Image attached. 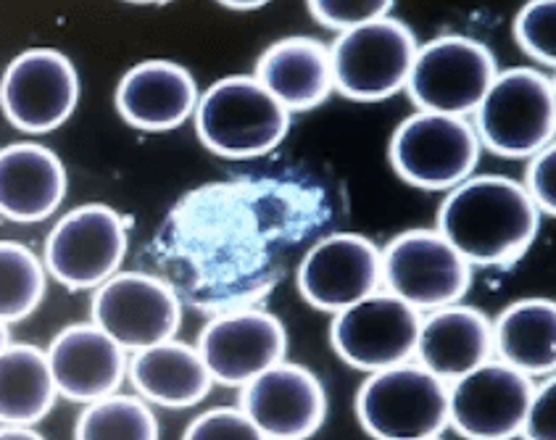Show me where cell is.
I'll return each mask as SVG.
<instances>
[{
  "label": "cell",
  "instance_id": "cell-1",
  "mask_svg": "<svg viewBox=\"0 0 556 440\" xmlns=\"http://www.w3.org/2000/svg\"><path fill=\"white\" fill-rule=\"evenodd\" d=\"M435 222V232L469 266H509L528 253L539 235L541 212L522 183L480 175L448 190Z\"/></svg>",
  "mask_w": 556,
  "mask_h": 440
},
{
  "label": "cell",
  "instance_id": "cell-2",
  "mask_svg": "<svg viewBox=\"0 0 556 440\" xmlns=\"http://www.w3.org/2000/svg\"><path fill=\"white\" fill-rule=\"evenodd\" d=\"M195 133L222 159H258L286 140L290 114L251 74L222 77L198 96Z\"/></svg>",
  "mask_w": 556,
  "mask_h": 440
},
{
  "label": "cell",
  "instance_id": "cell-3",
  "mask_svg": "<svg viewBox=\"0 0 556 440\" xmlns=\"http://www.w3.org/2000/svg\"><path fill=\"white\" fill-rule=\"evenodd\" d=\"M475 135L480 148L504 159H533L554 142V79L530 66L498 72L475 109Z\"/></svg>",
  "mask_w": 556,
  "mask_h": 440
},
{
  "label": "cell",
  "instance_id": "cell-4",
  "mask_svg": "<svg viewBox=\"0 0 556 440\" xmlns=\"http://www.w3.org/2000/svg\"><path fill=\"white\" fill-rule=\"evenodd\" d=\"M356 417L375 440L441 438L448 427V386L409 362L372 372L356 393Z\"/></svg>",
  "mask_w": 556,
  "mask_h": 440
},
{
  "label": "cell",
  "instance_id": "cell-5",
  "mask_svg": "<svg viewBox=\"0 0 556 440\" xmlns=\"http://www.w3.org/2000/svg\"><path fill=\"white\" fill-rule=\"evenodd\" d=\"M417 48L412 29L393 16L343 33L330 48L332 90L362 103L393 98L406 88Z\"/></svg>",
  "mask_w": 556,
  "mask_h": 440
},
{
  "label": "cell",
  "instance_id": "cell-6",
  "mask_svg": "<svg viewBox=\"0 0 556 440\" xmlns=\"http://www.w3.org/2000/svg\"><path fill=\"white\" fill-rule=\"evenodd\" d=\"M496 74V59L483 42L443 35L417 48L406 92L419 111L465 120L480 106Z\"/></svg>",
  "mask_w": 556,
  "mask_h": 440
},
{
  "label": "cell",
  "instance_id": "cell-7",
  "mask_svg": "<svg viewBox=\"0 0 556 440\" xmlns=\"http://www.w3.org/2000/svg\"><path fill=\"white\" fill-rule=\"evenodd\" d=\"M388 156L395 175L412 188L451 190L472 177L480 140L467 120L417 111L395 127Z\"/></svg>",
  "mask_w": 556,
  "mask_h": 440
},
{
  "label": "cell",
  "instance_id": "cell-8",
  "mask_svg": "<svg viewBox=\"0 0 556 440\" xmlns=\"http://www.w3.org/2000/svg\"><path fill=\"white\" fill-rule=\"evenodd\" d=\"M382 288L417 312L459 303L472 285V266L435 229H406L380 251Z\"/></svg>",
  "mask_w": 556,
  "mask_h": 440
},
{
  "label": "cell",
  "instance_id": "cell-9",
  "mask_svg": "<svg viewBox=\"0 0 556 440\" xmlns=\"http://www.w3.org/2000/svg\"><path fill=\"white\" fill-rule=\"evenodd\" d=\"M127 225L103 203L72 209L46 240V272L70 290H96L119 272L127 256Z\"/></svg>",
  "mask_w": 556,
  "mask_h": 440
},
{
  "label": "cell",
  "instance_id": "cell-10",
  "mask_svg": "<svg viewBox=\"0 0 556 440\" xmlns=\"http://www.w3.org/2000/svg\"><path fill=\"white\" fill-rule=\"evenodd\" d=\"M92 325L125 351H143L180 330L182 306L172 285L143 272H116L96 288Z\"/></svg>",
  "mask_w": 556,
  "mask_h": 440
},
{
  "label": "cell",
  "instance_id": "cell-11",
  "mask_svg": "<svg viewBox=\"0 0 556 440\" xmlns=\"http://www.w3.org/2000/svg\"><path fill=\"white\" fill-rule=\"evenodd\" d=\"M422 314L388 290H377L336 314L330 343L349 367L382 372L406 364L417 351Z\"/></svg>",
  "mask_w": 556,
  "mask_h": 440
},
{
  "label": "cell",
  "instance_id": "cell-12",
  "mask_svg": "<svg viewBox=\"0 0 556 440\" xmlns=\"http://www.w3.org/2000/svg\"><path fill=\"white\" fill-rule=\"evenodd\" d=\"M79 77L70 59L53 48L18 53L0 79V111L29 135L53 133L74 114Z\"/></svg>",
  "mask_w": 556,
  "mask_h": 440
},
{
  "label": "cell",
  "instance_id": "cell-13",
  "mask_svg": "<svg viewBox=\"0 0 556 440\" xmlns=\"http://www.w3.org/2000/svg\"><path fill=\"white\" fill-rule=\"evenodd\" d=\"M533 393L528 375L504 362H485L448 382V425L465 440H515Z\"/></svg>",
  "mask_w": 556,
  "mask_h": 440
},
{
  "label": "cell",
  "instance_id": "cell-14",
  "mask_svg": "<svg viewBox=\"0 0 556 440\" xmlns=\"http://www.w3.org/2000/svg\"><path fill=\"white\" fill-rule=\"evenodd\" d=\"M295 282L308 306L343 312L382 288L380 248L356 232L327 235L306 251Z\"/></svg>",
  "mask_w": 556,
  "mask_h": 440
},
{
  "label": "cell",
  "instance_id": "cell-15",
  "mask_svg": "<svg viewBox=\"0 0 556 440\" xmlns=\"http://www.w3.org/2000/svg\"><path fill=\"white\" fill-rule=\"evenodd\" d=\"M195 351L214 382L235 388L286 362L288 332L275 314L245 309L208 322L198 335Z\"/></svg>",
  "mask_w": 556,
  "mask_h": 440
},
{
  "label": "cell",
  "instance_id": "cell-16",
  "mask_svg": "<svg viewBox=\"0 0 556 440\" xmlns=\"http://www.w3.org/2000/svg\"><path fill=\"white\" fill-rule=\"evenodd\" d=\"M240 412L267 440H308L325 423L327 395L312 369L280 362L245 382Z\"/></svg>",
  "mask_w": 556,
  "mask_h": 440
},
{
  "label": "cell",
  "instance_id": "cell-17",
  "mask_svg": "<svg viewBox=\"0 0 556 440\" xmlns=\"http://www.w3.org/2000/svg\"><path fill=\"white\" fill-rule=\"evenodd\" d=\"M55 393L74 404H96L119 390L127 377V351L96 325H72L46 351Z\"/></svg>",
  "mask_w": 556,
  "mask_h": 440
},
{
  "label": "cell",
  "instance_id": "cell-18",
  "mask_svg": "<svg viewBox=\"0 0 556 440\" xmlns=\"http://www.w3.org/2000/svg\"><path fill=\"white\" fill-rule=\"evenodd\" d=\"M116 111L129 127L166 133L182 127L198 106L193 74L177 61H140L119 79Z\"/></svg>",
  "mask_w": 556,
  "mask_h": 440
},
{
  "label": "cell",
  "instance_id": "cell-19",
  "mask_svg": "<svg viewBox=\"0 0 556 440\" xmlns=\"http://www.w3.org/2000/svg\"><path fill=\"white\" fill-rule=\"evenodd\" d=\"M491 353L493 327L480 309L451 303L422 317L414 356L446 386L491 362Z\"/></svg>",
  "mask_w": 556,
  "mask_h": 440
},
{
  "label": "cell",
  "instance_id": "cell-20",
  "mask_svg": "<svg viewBox=\"0 0 556 440\" xmlns=\"http://www.w3.org/2000/svg\"><path fill=\"white\" fill-rule=\"evenodd\" d=\"M66 166L40 142H11L0 151V216L35 225L66 198Z\"/></svg>",
  "mask_w": 556,
  "mask_h": 440
},
{
  "label": "cell",
  "instance_id": "cell-21",
  "mask_svg": "<svg viewBox=\"0 0 556 440\" xmlns=\"http://www.w3.org/2000/svg\"><path fill=\"white\" fill-rule=\"evenodd\" d=\"M253 77L288 114L317 109L332 92L330 51L312 37H286L258 55Z\"/></svg>",
  "mask_w": 556,
  "mask_h": 440
},
{
  "label": "cell",
  "instance_id": "cell-22",
  "mask_svg": "<svg viewBox=\"0 0 556 440\" xmlns=\"http://www.w3.org/2000/svg\"><path fill=\"white\" fill-rule=\"evenodd\" d=\"M127 375L146 404L188 408L212 393V375L193 345L182 340H164L151 349L135 351Z\"/></svg>",
  "mask_w": 556,
  "mask_h": 440
},
{
  "label": "cell",
  "instance_id": "cell-23",
  "mask_svg": "<svg viewBox=\"0 0 556 440\" xmlns=\"http://www.w3.org/2000/svg\"><path fill=\"white\" fill-rule=\"evenodd\" d=\"M493 327V351L522 375H552L556 367V306L552 299H522L504 309Z\"/></svg>",
  "mask_w": 556,
  "mask_h": 440
},
{
  "label": "cell",
  "instance_id": "cell-24",
  "mask_svg": "<svg viewBox=\"0 0 556 440\" xmlns=\"http://www.w3.org/2000/svg\"><path fill=\"white\" fill-rule=\"evenodd\" d=\"M55 395L46 351L29 343H9L0 353V425L40 423L53 408Z\"/></svg>",
  "mask_w": 556,
  "mask_h": 440
},
{
  "label": "cell",
  "instance_id": "cell-25",
  "mask_svg": "<svg viewBox=\"0 0 556 440\" xmlns=\"http://www.w3.org/2000/svg\"><path fill=\"white\" fill-rule=\"evenodd\" d=\"M74 440H159V419L140 395L114 393L85 406Z\"/></svg>",
  "mask_w": 556,
  "mask_h": 440
},
{
  "label": "cell",
  "instance_id": "cell-26",
  "mask_svg": "<svg viewBox=\"0 0 556 440\" xmlns=\"http://www.w3.org/2000/svg\"><path fill=\"white\" fill-rule=\"evenodd\" d=\"M46 296V264L14 240H0V322L27 319Z\"/></svg>",
  "mask_w": 556,
  "mask_h": 440
},
{
  "label": "cell",
  "instance_id": "cell-27",
  "mask_svg": "<svg viewBox=\"0 0 556 440\" xmlns=\"http://www.w3.org/2000/svg\"><path fill=\"white\" fill-rule=\"evenodd\" d=\"M554 35H556V3L554 0H533L515 18V40L525 53L539 64L554 66Z\"/></svg>",
  "mask_w": 556,
  "mask_h": 440
},
{
  "label": "cell",
  "instance_id": "cell-28",
  "mask_svg": "<svg viewBox=\"0 0 556 440\" xmlns=\"http://www.w3.org/2000/svg\"><path fill=\"white\" fill-rule=\"evenodd\" d=\"M391 11L393 3L388 0H317V3H308V14L323 27L338 29L341 35L375 22V18L391 16Z\"/></svg>",
  "mask_w": 556,
  "mask_h": 440
},
{
  "label": "cell",
  "instance_id": "cell-29",
  "mask_svg": "<svg viewBox=\"0 0 556 440\" xmlns=\"http://www.w3.org/2000/svg\"><path fill=\"white\" fill-rule=\"evenodd\" d=\"M182 440H267L240 408H208L188 425Z\"/></svg>",
  "mask_w": 556,
  "mask_h": 440
},
{
  "label": "cell",
  "instance_id": "cell-30",
  "mask_svg": "<svg viewBox=\"0 0 556 440\" xmlns=\"http://www.w3.org/2000/svg\"><path fill=\"white\" fill-rule=\"evenodd\" d=\"M525 193L541 214H556V148L554 142L530 159L522 183Z\"/></svg>",
  "mask_w": 556,
  "mask_h": 440
},
{
  "label": "cell",
  "instance_id": "cell-31",
  "mask_svg": "<svg viewBox=\"0 0 556 440\" xmlns=\"http://www.w3.org/2000/svg\"><path fill=\"white\" fill-rule=\"evenodd\" d=\"M520 436L525 440H556V382L552 377L533 393Z\"/></svg>",
  "mask_w": 556,
  "mask_h": 440
},
{
  "label": "cell",
  "instance_id": "cell-32",
  "mask_svg": "<svg viewBox=\"0 0 556 440\" xmlns=\"http://www.w3.org/2000/svg\"><path fill=\"white\" fill-rule=\"evenodd\" d=\"M0 440H46L40 432H35L33 427H14L3 425L0 427Z\"/></svg>",
  "mask_w": 556,
  "mask_h": 440
},
{
  "label": "cell",
  "instance_id": "cell-33",
  "mask_svg": "<svg viewBox=\"0 0 556 440\" xmlns=\"http://www.w3.org/2000/svg\"><path fill=\"white\" fill-rule=\"evenodd\" d=\"M264 3H225V9H230V11H256V9H262Z\"/></svg>",
  "mask_w": 556,
  "mask_h": 440
},
{
  "label": "cell",
  "instance_id": "cell-34",
  "mask_svg": "<svg viewBox=\"0 0 556 440\" xmlns=\"http://www.w3.org/2000/svg\"><path fill=\"white\" fill-rule=\"evenodd\" d=\"M9 349V325L5 322H0V353Z\"/></svg>",
  "mask_w": 556,
  "mask_h": 440
},
{
  "label": "cell",
  "instance_id": "cell-35",
  "mask_svg": "<svg viewBox=\"0 0 556 440\" xmlns=\"http://www.w3.org/2000/svg\"><path fill=\"white\" fill-rule=\"evenodd\" d=\"M428 440H441V438H428Z\"/></svg>",
  "mask_w": 556,
  "mask_h": 440
}]
</instances>
